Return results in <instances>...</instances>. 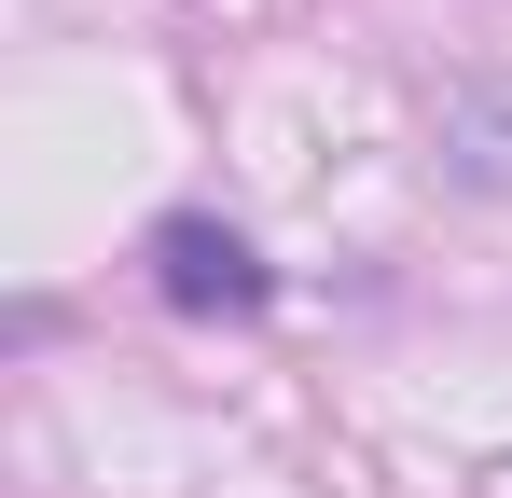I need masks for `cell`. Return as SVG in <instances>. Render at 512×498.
I'll use <instances>...</instances> for the list:
<instances>
[{
	"label": "cell",
	"mask_w": 512,
	"mask_h": 498,
	"mask_svg": "<svg viewBox=\"0 0 512 498\" xmlns=\"http://www.w3.org/2000/svg\"><path fill=\"white\" fill-rule=\"evenodd\" d=\"M153 291H167V305H194V319H263V305H277L263 249L236 236V222H208V208L153 222Z\"/></svg>",
	"instance_id": "obj_1"
}]
</instances>
